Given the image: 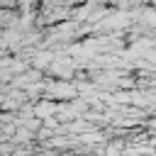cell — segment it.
Here are the masks:
<instances>
[{"instance_id":"cell-1","label":"cell","mask_w":156,"mask_h":156,"mask_svg":"<svg viewBox=\"0 0 156 156\" xmlns=\"http://www.w3.org/2000/svg\"><path fill=\"white\" fill-rule=\"evenodd\" d=\"M49 93L51 95H66V98H71L73 95V88L68 83H51L49 85Z\"/></svg>"},{"instance_id":"cell-2","label":"cell","mask_w":156,"mask_h":156,"mask_svg":"<svg viewBox=\"0 0 156 156\" xmlns=\"http://www.w3.org/2000/svg\"><path fill=\"white\" fill-rule=\"evenodd\" d=\"M49 61H51V56H49V54H37V58H34V66H37V68H44Z\"/></svg>"}]
</instances>
